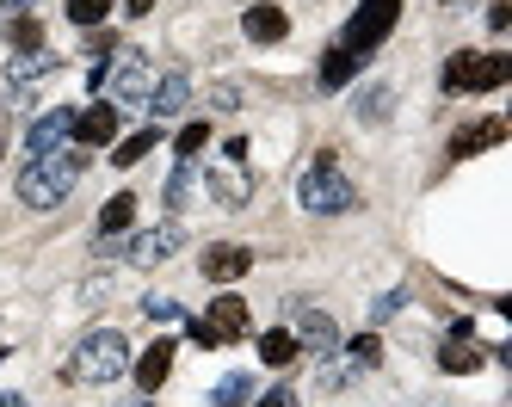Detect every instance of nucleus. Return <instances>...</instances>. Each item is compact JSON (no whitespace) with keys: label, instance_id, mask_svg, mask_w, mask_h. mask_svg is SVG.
Masks as SVG:
<instances>
[{"label":"nucleus","instance_id":"f257e3e1","mask_svg":"<svg viewBox=\"0 0 512 407\" xmlns=\"http://www.w3.org/2000/svg\"><path fill=\"white\" fill-rule=\"evenodd\" d=\"M81 155H62V148H56V155H31L25 167H19V185H13V192H19V204L25 210H56L68 192H75V185H81Z\"/></svg>","mask_w":512,"mask_h":407},{"label":"nucleus","instance_id":"f03ea898","mask_svg":"<svg viewBox=\"0 0 512 407\" xmlns=\"http://www.w3.org/2000/svg\"><path fill=\"white\" fill-rule=\"evenodd\" d=\"M124 370H130V340L118 327H99V333H87V340L68 352L62 377L68 383H118Z\"/></svg>","mask_w":512,"mask_h":407},{"label":"nucleus","instance_id":"7ed1b4c3","mask_svg":"<svg viewBox=\"0 0 512 407\" xmlns=\"http://www.w3.org/2000/svg\"><path fill=\"white\" fill-rule=\"evenodd\" d=\"M297 198H303V210H315V216H346V210L358 204L352 179L334 167V148H321V155H315V167L297 179Z\"/></svg>","mask_w":512,"mask_h":407},{"label":"nucleus","instance_id":"20e7f679","mask_svg":"<svg viewBox=\"0 0 512 407\" xmlns=\"http://www.w3.org/2000/svg\"><path fill=\"white\" fill-rule=\"evenodd\" d=\"M512 81V56H488V50H457L445 62V93H500Z\"/></svg>","mask_w":512,"mask_h":407},{"label":"nucleus","instance_id":"39448f33","mask_svg":"<svg viewBox=\"0 0 512 407\" xmlns=\"http://www.w3.org/2000/svg\"><path fill=\"white\" fill-rule=\"evenodd\" d=\"M395 19H401V0H364V7L352 13V25H346V44H340V50L364 62V56H371L383 37L395 31Z\"/></svg>","mask_w":512,"mask_h":407},{"label":"nucleus","instance_id":"423d86ee","mask_svg":"<svg viewBox=\"0 0 512 407\" xmlns=\"http://www.w3.org/2000/svg\"><path fill=\"white\" fill-rule=\"evenodd\" d=\"M99 87L112 93L105 105H118V111H124V105H142V99H149V87H155L149 56H142V50H118V68H112V74L99 68Z\"/></svg>","mask_w":512,"mask_h":407},{"label":"nucleus","instance_id":"0eeeda50","mask_svg":"<svg viewBox=\"0 0 512 407\" xmlns=\"http://www.w3.org/2000/svg\"><path fill=\"white\" fill-rule=\"evenodd\" d=\"M290 327H297V352L334 358V346H340V327L327 321L321 309H309V303H290Z\"/></svg>","mask_w":512,"mask_h":407},{"label":"nucleus","instance_id":"6e6552de","mask_svg":"<svg viewBox=\"0 0 512 407\" xmlns=\"http://www.w3.org/2000/svg\"><path fill=\"white\" fill-rule=\"evenodd\" d=\"M186 241V229L179 222H161V229H142L130 241V266H161V259H173V247Z\"/></svg>","mask_w":512,"mask_h":407},{"label":"nucleus","instance_id":"1a4fd4ad","mask_svg":"<svg viewBox=\"0 0 512 407\" xmlns=\"http://www.w3.org/2000/svg\"><path fill=\"white\" fill-rule=\"evenodd\" d=\"M204 192L223 204V210H247V198H253V179L241 173V161H229V167H216V173H204Z\"/></svg>","mask_w":512,"mask_h":407},{"label":"nucleus","instance_id":"9d476101","mask_svg":"<svg viewBox=\"0 0 512 407\" xmlns=\"http://www.w3.org/2000/svg\"><path fill=\"white\" fill-rule=\"evenodd\" d=\"M68 136H75V111L62 105V111H44V118L25 130V148H31V155H56Z\"/></svg>","mask_w":512,"mask_h":407},{"label":"nucleus","instance_id":"9b49d317","mask_svg":"<svg viewBox=\"0 0 512 407\" xmlns=\"http://www.w3.org/2000/svg\"><path fill=\"white\" fill-rule=\"evenodd\" d=\"M186 99H192V81H186V74H161V81L149 87V118L161 124V118H179V111H186Z\"/></svg>","mask_w":512,"mask_h":407},{"label":"nucleus","instance_id":"f8f14e48","mask_svg":"<svg viewBox=\"0 0 512 407\" xmlns=\"http://www.w3.org/2000/svg\"><path fill=\"white\" fill-rule=\"evenodd\" d=\"M247 272H253V253L235 247V241H223V247L204 253V278H210V284H235V278H247Z\"/></svg>","mask_w":512,"mask_h":407},{"label":"nucleus","instance_id":"ddd939ff","mask_svg":"<svg viewBox=\"0 0 512 407\" xmlns=\"http://www.w3.org/2000/svg\"><path fill=\"white\" fill-rule=\"evenodd\" d=\"M204 327H210L216 346H223V340H241V333H247V303H241V296H216L210 315H204Z\"/></svg>","mask_w":512,"mask_h":407},{"label":"nucleus","instance_id":"4468645a","mask_svg":"<svg viewBox=\"0 0 512 407\" xmlns=\"http://www.w3.org/2000/svg\"><path fill=\"white\" fill-rule=\"evenodd\" d=\"M118 136V105H93V111H75V142L81 148H105Z\"/></svg>","mask_w":512,"mask_h":407},{"label":"nucleus","instance_id":"2eb2a0df","mask_svg":"<svg viewBox=\"0 0 512 407\" xmlns=\"http://www.w3.org/2000/svg\"><path fill=\"white\" fill-rule=\"evenodd\" d=\"M62 68V56H50V50H31V56H13L7 62V87H13V99L31 87V81H44V74H56Z\"/></svg>","mask_w":512,"mask_h":407},{"label":"nucleus","instance_id":"dca6fc26","mask_svg":"<svg viewBox=\"0 0 512 407\" xmlns=\"http://www.w3.org/2000/svg\"><path fill=\"white\" fill-rule=\"evenodd\" d=\"M241 31L253 37V44H278V37L290 31V19L272 7V0H253V7H247V19H241Z\"/></svg>","mask_w":512,"mask_h":407},{"label":"nucleus","instance_id":"f3484780","mask_svg":"<svg viewBox=\"0 0 512 407\" xmlns=\"http://www.w3.org/2000/svg\"><path fill=\"white\" fill-rule=\"evenodd\" d=\"M173 352H179L173 340H155L149 352L136 358V383H142V395H155V389L167 383V370H173Z\"/></svg>","mask_w":512,"mask_h":407},{"label":"nucleus","instance_id":"a211bd4d","mask_svg":"<svg viewBox=\"0 0 512 407\" xmlns=\"http://www.w3.org/2000/svg\"><path fill=\"white\" fill-rule=\"evenodd\" d=\"M494 142H506V118H482V124L457 130L451 136V155H482V148H494Z\"/></svg>","mask_w":512,"mask_h":407},{"label":"nucleus","instance_id":"6ab92c4d","mask_svg":"<svg viewBox=\"0 0 512 407\" xmlns=\"http://www.w3.org/2000/svg\"><path fill=\"white\" fill-rule=\"evenodd\" d=\"M475 364H482V346L469 340V321H457V340L438 352V370H451V377H457V370H475Z\"/></svg>","mask_w":512,"mask_h":407},{"label":"nucleus","instance_id":"aec40b11","mask_svg":"<svg viewBox=\"0 0 512 407\" xmlns=\"http://www.w3.org/2000/svg\"><path fill=\"white\" fill-rule=\"evenodd\" d=\"M155 142H161V130H155V124H149V130H136V136H124V142L112 148V167H136Z\"/></svg>","mask_w":512,"mask_h":407},{"label":"nucleus","instance_id":"412c9836","mask_svg":"<svg viewBox=\"0 0 512 407\" xmlns=\"http://www.w3.org/2000/svg\"><path fill=\"white\" fill-rule=\"evenodd\" d=\"M130 222H136V198H130V192H118L112 204L99 210V235H124Z\"/></svg>","mask_w":512,"mask_h":407},{"label":"nucleus","instance_id":"4be33fe9","mask_svg":"<svg viewBox=\"0 0 512 407\" xmlns=\"http://www.w3.org/2000/svg\"><path fill=\"white\" fill-rule=\"evenodd\" d=\"M260 358H266L272 370H284L290 358H297V333H284V327H272V333H260Z\"/></svg>","mask_w":512,"mask_h":407},{"label":"nucleus","instance_id":"5701e85b","mask_svg":"<svg viewBox=\"0 0 512 407\" xmlns=\"http://www.w3.org/2000/svg\"><path fill=\"white\" fill-rule=\"evenodd\" d=\"M358 74V56H346V50H327V62H321V87H346Z\"/></svg>","mask_w":512,"mask_h":407},{"label":"nucleus","instance_id":"b1692460","mask_svg":"<svg viewBox=\"0 0 512 407\" xmlns=\"http://www.w3.org/2000/svg\"><path fill=\"white\" fill-rule=\"evenodd\" d=\"M192 185H198V161H179V173L167 179V204L179 210V204H186V198H192Z\"/></svg>","mask_w":512,"mask_h":407},{"label":"nucleus","instance_id":"393cba45","mask_svg":"<svg viewBox=\"0 0 512 407\" xmlns=\"http://www.w3.org/2000/svg\"><path fill=\"white\" fill-rule=\"evenodd\" d=\"M247 395H253V377H241V370H235V377L216 383V395H210V401H216V407H241Z\"/></svg>","mask_w":512,"mask_h":407},{"label":"nucleus","instance_id":"a878e982","mask_svg":"<svg viewBox=\"0 0 512 407\" xmlns=\"http://www.w3.org/2000/svg\"><path fill=\"white\" fill-rule=\"evenodd\" d=\"M7 37H13V50H19V56L44 50V25H38V19H13V31H7Z\"/></svg>","mask_w":512,"mask_h":407},{"label":"nucleus","instance_id":"bb28decb","mask_svg":"<svg viewBox=\"0 0 512 407\" xmlns=\"http://www.w3.org/2000/svg\"><path fill=\"white\" fill-rule=\"evenodd\" d=\"M105 13H112V0H68V19H75V25H87V31H93Z\"/></svg>","mask_w":512,"mask_h":407},{"label":"nucleus","instance_id":"cd10ccee","mask_svg":"<svg viewBox=\"0 0 512 407\" xmlns=\"http://www.w3.org/2000/svg\"><path fill=\"white\" fill-rule=\"evenodd\" d=\"M358 370H371V364H383V346H377V333H358V340H352V352H346Z\"/></svg>","mask_w":512,"mask_h":407},{"label":"nucleus","instance_id":"c85d7f7f","mask_svg":"<svg viewBox=\"0 0 512 407\" xmlns=\"http://www.w3.org/2000/svg\"><path fill=\"white\" fill-rule=\"evenodd\" d=\"M204 142H210V124H186L173 148H179V161H198V148H204Z\"/></svg>","mask_w":512,"mask_h":407},{"label":"nucleus","instance_id":"c756f323","mask_svg":"<svg viewBox=\"0 0 512 407\" xmlns=\"http://www.w3.org/2000/svg\"><path fill=\"white\" fill-rule=\"evenodd\" d=\"M383 105H389V87L358 93V118H364V124H383Z\"/></svg>","mask_w":512,"mask_h":407},{"label":"nucleus","instance_id":"7c9ffc66","mask_svg":"<svg viewBox=\"0 0 512 407\" xmlns=\"http://www.w3.org/2000/svg\"><path fill=\"white\" fill-rule=\"evenodd\" d=\"M142 315H149V321H173L179 303H173V296H142Z\"/></svg>","mask_w":512,"mask_h":407},{"label":"nucleus","instance_id":"2f4dec72","mask_svg":"<svg viewBox=\"0 0 512 407\" xmlns=\"http://www.w3.org/2000/svg\"><path fill=\"white\" fill-rule=\"evenodd\" d=\"M112 50H118L112 31H93V37H87V56H112Z\"/></svg>","mask_w":512,"mask_h":407},{"label":"nucleus","instance_id":"473e14b6","mask_svg":"<svg viewBox=\"0 0 512 407\" xmlns=\"http://www.w3.org/2000/svg\"><path fill=\"white\" fill-rule=\"evenodd\" d=\"M488 25H494V31L512 25V0H494V7H488Z\"/></svg>","mask_w":512,"mask_h":407},{"label":"nucleus","instance_id":"72a5a7b5","mask_svg":"<svg viewBox=\"0 0 512 407\" xmlns=\"http://www.w3.org/2000/svg\"><path fill=\"white\" fill-rule=\"evenodd\" d=\"M401 303H408V296H401V290H389V296H383V303H377V309H371V315H377V321H389V315H395V309H401Z\"/></svg>","mask_w":512,"mask_h":407},{"label":"nucleus","instance_id":"f704fd0d","mask_svg":"<svg viewBox=\"0 0 512 407\" xmlns=\"http://www.w3.org/2000/svg\"><path fill=\"white\" fill-rule=\"evenodd\" d=\"M260 407H297V389H272V395H260Z\"/></svg>","mask_w":512,"mask_h":407},{"label":"nucleus","instance_id":"c9c22d12","mask_svg":"<svg viewBox=\"0 0 512 407\" xmlns=\"http://www.w3.org/2000/svg\"><path fill=\"white\" fill-rule=\"evenodd\" d=\"M235 99H241V87L229 81V87H216V111H235Z\"/></svg>","mask_w":512,"mask_h":407},{"label":"nucleus","instance_id":"e433bc0d","mask_svg":"<svg viewBox=\"0 0 512 407\" xmlns=\"http://www.w3.org/2000/svg\"><path fill=\"white\" fill-rule=\"evenodd\" d=\"M124 13H136V19H142V13H155V0H124Z\"/></svg>","mask_w":512,"mask_h":407},{"label":"nucleus","instance_id":"4c0bfd02","mask_svg":"<svg viewBox=\"0 0 512 407\" xmlns=\"http://www.w3.org/2000/svg\"><path fill=\"white\" fill-rule=\"evenodd\" d=\"M0 407H25V395H0Z\"/></svg>","mask_w":512,"mask_h":407},{"label":"nucleus","instance_id":"58836bf2","mask_svg":"<svg viewBox=\"0 0 512 407\" xmlns=\"http://www.w3.org/2000/svg\"><path fill=\"white\" fill-rule=\"evenodd\" d=\"M0 7H31V0H0Z\"/></svg>","mask_w":512,"mask_h":407}]
</instances>
